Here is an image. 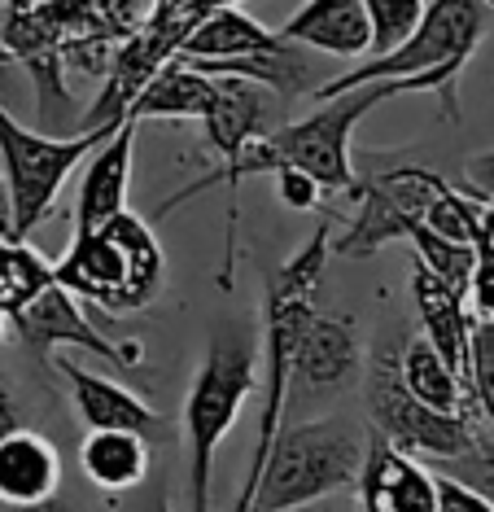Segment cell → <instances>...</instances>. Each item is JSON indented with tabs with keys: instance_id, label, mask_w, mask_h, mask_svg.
<instances>
[{
	"instance_id": "6da1fadb",
	"label": "cell",
	"mask_w": 494,
	"mask_h": 512,
	"mask_svg": "<svg viewBox=\"0 0 494 512\" xmlns=\"http://www.w3.org/2000/svg\"><path fill=\"white\" fill-rule=\"evenodd\" d=\"M368 451V421L355 412H328L298 425H280L258 473L250 512H289L315 499L355 491Z\"/></svg>"
},
{
	"instance_id": "7a4b0ae2",
	"label": "cell",
	"mask_w": 494,
	"mask_h": 512,
	"mask_svg": "<svg viewBox=\"0 0 494 512\" xmlns=\"http://www.w3.org/2000/svg\"><path fill=\"white\" fill-rule=\"evenodd\" d=\"M263 342L250 324H219L210 333L206 359L184 399V442H188V512H210V477L215 451L237 425L245 399L258 386Z\"/></svg>"
},
{
	"instance_id": "3957f363",
	"label": "cell",
	"mask_w": 494,
	"mask_h": 512,
	"mask_svg": "<svg viewBox=\"0 0 494 512\" xmlns=\"http://www.w3.org/2000/svg\"><path fill=\"white\" fill-rule=\"evenodd\" d=\"M490 27V5L486 0H425L416 31L398 44V49L381 57H363L350 71H341L333 79H324V88L315 92V101L350 92L372 79H433L438 97L446 101V114L460 119L455 106V79L468 66V57L477 53V44L486 40Z\"/></svg>"
},
{
	"instance_id": "277c9868",
	"label": "cell",
	"mask_w": 494,
	"mask_h": 512,
	"mask_svg": "<svg viewBox=\"0 0 494 512\" xmlns=\"http://www.w3.org/2000/svg\"><path fill=\"white\" fill-rule=\"evenodd\" d=\"M162 246L154 228L132 211L105 228L75 232L70 250L53 263V281L79 302H101L110 316H127L158 298L162 289Z\"/></svg>"
},
{
	"instance_id": "5b68a950",
	"label": "cell",
	"mask_w": 494,
	"mask_h": 512,
	"mask_svg": "<svg viewBox=\"0 0 494 512\" xmlns=\"http://www.w3.org/2000/svg\"><path fill=\"white\" fill-rule=\"evenodd\" d=\"M407 329H398L394 337L381 333L376 346L368 351L363 364V381H359V399H363V421L376 438H385L390 447L407 451V456L425 460V464H442L464 456L481 434V416L477 412H460L446 416L433 407L416 403L398 377V346H403Z\"/></svg>"
},
{
	"instance_id": "8992f818",
	"label": "cell",
	"mask_w": 494,
	"mask_h": 512,
	"mask_svg": "<svg viewBox=\"0 0 494 512\" xmlns=\"http://www.w3.org/2000/svg\"><path fill=\"white\" fill-rule=\"evenodd\" d=\"M403 92H438L433 79H372L350 92L315 101V110L298 123H280L267 141L276 154V171L293 167L320 184V193H350L355 189V158H350V136L363 114H372L385 101Z\"/></svg>"
},
{
	"instance_id": "52a82bcc",
	"label": "cell",
	"mask_w": 494,
	"mask_h": 512,
	"mask_svg": "<svg viewBox=\"0 0 494 512\" xmlns=\"http://www.w3.org/2000/svg\"><path fill=\"white\" fill-rule=\"evenodd\" d=\"M119 132V123L88 127L75 136H44L22 127L14 114L0 106V162H5V189H9V215H14V241H27L44 219L53 215V202L62 184L75 176V167L97 154V149Z\"/></svg>"
},
{
	"instance_id": "ba28073f",
	"label": "cell",
	"mask_w": 494,
	"mask_h": 512,
	"mask_svg": "<svg viewBox=\"0 0 494 512\" xmlns=\"http://www.w3.org/2000/svg\"><path fill=\"white\" fill-rule=\"evenodd\" d=\"M363 364H368V351H363L355 324L315 311L289 355L285 425L307 421V412L333 407L346 399L350 390H359Z\"/></svg>"
},
{
	"instance_id": "9c48e42d",
	"label": "cell",
	"mask_w": 494,
	"mask_h": 512,
	"mask_svg": "<svg viewBox=\"0 0 494 512\" xmlns=\"http://www.w3.org/2000/svg\"><path fill=\"white\" fill-rule=\"evenodd\" d=\"M442 189V176L429 167H381L372 176L355 171V189L350 197L359 202V215L350 219V228L333 241L337 254H355L368 259L385 246V241H403L407 224L425 219V206L433 202V193Z\"/></svg>"
},
{
	"instance_id": "30bf717a",
	"label": "cell",
	"mask_w": 494,
	"mask_h": 512,
	"mask_svg": "<svg viewBox=\"0 0 494 512\" xmlns=\"http://www.w3.org/2000/svg\"><path fill=\"white\" fill-rule=\"evenodd\" d=\"M9 329L18 333V342L27 346L31 355L88 351V355H97V359H105V364H114V368L140 364V346L136 342H114V337H105L97 324L84 316L79 298H70L57 281L44 289V294L35 298L27 311H18V316L9 320Z\"/></svg>"
},
{
	"instance_id": "8fae6325",
	"label": "cell",
	"mask_w": 494,
	"mask_h": 512,
	"mask_svg": "<svg viewBox=\"0 0 494 512\" xmlns=\"http://www.w3.org/2000/svg\"><path fill=\"white\" fill-rule=\"evenodd\" d=\"M355 504L359 512H438V473L368 429V451L355 477Z\"/></svg>"
},
{
	"instance_id": "7c38bea8",
	"label": "cell",
	"mask_w": 494,
	"mask_h": 512,
	"mask_svg": "<svg viewBox=\"0 0 494 512\" xmlns=\"http://www.w3.org/2000/svg\"><path fill=\"white\" fill-rule=\"evenodd\" d=\"M57 368L66 372V386H70V403H75V416L88 425V434H140L154 442L162 429H167V416H158L145 399H136L127 386L110 377H97V372L79 368L66 351H57Z\"/></svg>"
},
{
	"instance_id": "4fadbf2b",
	"label": "cell",
	"mask_w": 494,
	"mask_h": 512,
	"mask_svg": "<svg viewBox=\"0 0 494 512\" xmlns=\"http://www.w3.org/2000/svg\"><path fill=\"white\" fill-rule=\"evenodd\" d=\"M136 127L132 119L119 123V132L105 141L97 154L84 162V180L75 197V232L105 228L110 219L127 211V184H132V149H136Z\"/></svg>"
},
{
	"instance_id": "5bb4252c",
	"label": "cell",
	"mask_w": 494,
	"mask_h": 512,
	"mask_svg": "<svg viewBox=\"0 0 494 512\" xmlns=\"http://www.w3.org/2000/svg\"><path fill=\"white\" fill-rule=\"evenodd\" d=\"M411 307L420 316V337L442 355V364L455 377L468 381V342H473V311L468 298H460L455 289H446L438 276H429L420 263H411Z\"/></svg>"
},
{
	"instance_id": "9a60e30c",
	"label": "cell",
	"mask_w": 494,
	"mask_h": 512,
	"mask_svg": "<svg viewBox=\"0 0 494 512\" xmlns=\"http://www.w3.org/2000/svg\"><path fill=\"white\" fill-rule=\"evenodd\" d=\"M280 40L307 53H324L337 62H355L372 53V27L363 0H307V5L280 27Z\"/></svg>"
},
{
	"instance_id": "2e32d148",
	"label": "cell",
	"mask_w": 494,
	"mask_h": 512,
	"mask_svg": "<svg viewBox=\"0 0 494 512\" xmlns=\"http://www.w3.org/2000/svg\"><path fill=\"white\" fill-rule=\"evenodd\" d=\"M62 456L44 434L14 429L0 438V508H40L57 499Z\"/></svg>"
},
{
	"instance_id": "e0dca14e",
	"label": "cell",
	"mask_w": 494,
	"mask_h": 512,
	"mask_svg": "<svg viewBox=\"0 0 494 512\" xmlns=\"http://www.w3.org/2000/svg\"><path fill=\"white\" fill-rule=\"evenodd\" d=\"M280 44V31H272L267 22H258L250 9L241 5H223L210 9L188 27V36L175 49V62H232V57H250L267 53Z\"/></svg>"
},
{
	"instance_id": "ac0fdd59",
	"label": "cell",
	"mask_w": 494,
	"mask_h": 512,
	"mask_svg": "<svg viewBox=\"0 0 494 512\" xmlns=\"http://www.w3.org/2000/svg\"><path fill=\"white\" fill-rule=\"evenodd\" d=\"M79 469H84V477L97 491L119 499L149 482L154 447L140 434H110V429H101V434H88L79 442Z\"/></svg>"
},
{
	"instance_id": "d6986e66",
	"label": "cell",
	"mask_w": 494,
	"mask_h": 512,
	"mask_svg": "<svg viewBox=\"0 0 494 512\" xmlns=\"http://www.w3.org/2000/svg\"><path fill=\"white\" fill-rule=\"evenodd\" d=\"M210 106H215V75H202L184 62H171L140 88V97L132 101L127 119L145 123V119H175V123H202Z\"/></svg>"
},
{
	"instance_id": "ffe728a7",
	"label": "cell",
	"mask_w": 494,
	"mask_h": 512,
	"mask_svg": "<svg viewBox=\"0 0 494 512\" xmlns=\"http://www.w3.org/2000/svg\"><path fill=\"white\" fill-rule=\"evenodd\" d=\"M398 377H403L411 399L433 407V412H446V416L477 412L473 394H468V381L455 377V372L442 364V355L433 351L425 337H403V346H398Z\"/></svg>"
},
{
	"instance_id": "44dd1931",
	"label": "cell",
	"mask_w": 494,
	"mask_h": 512,
	"mask_svg": "<svg viewBox=\"0 0 494 512\" xmlns=\"http://www.w3.org/2000/svg\"><path fill=\"white\" fill-rule=\"evenodd\" d=\"M53 285V263L27 241H0V320H14L27 311L44 289Z\"/></svg>"
},
{
	"instance_id": "7402d4cb",
	"label": "cell",
	"mask_w": 494,
	"mask_h": 512,
	"mask_svg": "<svg viewBox=\"0 0 494 512\" xmlns=\"http://www.w3.org/2000/svg\"><path fill=\"white\" fill-rule=\"evenodd\" d=\"M403 241L416 250V263L425 267L429 276H438L446 289H455L460 298H468V276H473V246H460V241H446L438 232H429L425 224H407Z\"/></svg>"
},
{
	"instance_id": "603a6c76",
	"label": "cell",
	"mask_w": 494,
	"mask_h": 512,
	"mask_svg": "<svg viewBox=\"0 0 494 512\" xmlns=\"http://www.w3.org/2000/svg\"><path fill=\"white\" fill-rule=\"evenodd\" d=\"M363 14H368V27H372L368 57H381L416 31L420 14H425V0H363Z\"/></svg>"
},
{
	"instance_id": "cb8c5ba5",
	"label": "cell",
	"mask_w": 494,
	"mask_h": 512,
	"mask_svg": "<svg viewBox=\"0 0 494 512\" xmlns=\"http://www.w3.org/2000/svg\"><path fill=\"white\" fill-rule=\"evenodd\" d=\"M438 477H451V482H460L468 486L477 499H486V504L494 508V434L486 425H481V434L477 442L464 451V456H455V460H442V464H429Z\"/></svg>"
},
{
	"instance_id": "d4e9b609",
	"label": "cell",
	"mask_w": 494,
	"mask_h": 512,
	"mask_svg": "<svg viewBox=\"0 0 494 512\" xmlns=\"http://www.w3.org/2000/svg\"><path fill=\"white\" fill-rule=\"evenodd\" d=\"M468 307L477 320H494V246L486 237H473V276H468Z\"/></svg>"
},
{
	"instance_id": "484cf974",
	"label": "cell",
	"mask_w": 494,
	"mask_h": 512,
	"mask_svg": "<svg viewBox=\"0 0 494 512\" xmlns=\"http://www.w3.org/2000/svg\"><path fill=\"white\" fill-rule=\"evenodd\" d=\"M272 180L280 189V202H285L289 211H320V184L311 176H302V171H293V167H280Z\"/></svg>"
},
{
	"instance_id": "4316f807",
	"label": "cell",
	"mask_w": 494,
	"mask_h": 512,
	"mask_svg": "<svg viewBox=\"0 0 494 512\" xmlns=\"http://www.w3.org/2000/svg\"><path fill=\"white\" fill-rule=\"evenodd\" d=\"M438 512H494L486 499H477L468 486L451 482V477H438Z\"/></svg>"
},
{
	"instance_id": "83f0119b",
	"label": "cell",
	"mask_w": 494,
	"mask_h": 512,
	"mask_svg": "<svg viewBox=\"0 0 494 512\" xmlns=\"http://www.w3.org/2000/svg\"><path fill=\"white\" fill-rule=\"evenodd\" d=\"M119 512H171V495H167V482L149 473V482L132 491V499L119 508Z\"/></svg>"
},
{
	"instance_id": "f1b7e54d",
	"label": "cell",
	"mask_w": 494,
	"mask_h": 512,
	"mask_svg": "<svg viewBox=\"0 0 494 512\" xmlns=\"http://www.w3.org/2000/svg\"><path fill=\"white\" fill-rule=\"evenodd\" d=\"M14 429H27V425H22V403H18L14 377L0 368V438H9Z\"/></svg>"
},
{
	"instance_id": "f546056e",
	"label": "cell",
	"mask_w": 494,
	"mask_h": 512,
	"mask_svg": "<svg viewBox=\"0 0 494 512\" xmlns=\"http://www.w3.org/2000/svg\"><path fill=\"white\" fill-rule=\"evenodd\" d=\"M289 512H359V504H355V491H341V495L315 499V504H302V508H289Z\"/></svg>"
},
{
	"instance_id": "4dcf8cb0",
	"label": "cell",
	"mask_w": 494,
	"mask_h": 512,
	"mask_svg": "<svg viewBox=\"0 0 494 512\" xmlns=\"http://www.w3.org/2000/svg\"><path fill=\"white\" fill-rule=\"evenodd\" d=\"M477 224H481V237L494 246V193H481V211H477Z\"/></svg>"
},
{
	"instance_id": "1f68e13d",
	"label": "cell",
	"mask_w": 494,
	"mask_h": 512,
	"mask_svg": "<svg viewBox=\"0 0 494 512\" xmlns=\"http://www.w3.org/2000/svg\"><path fill=\"white\" fill-rule=\"evenodd\" d=\"M0 232L14 241V215H9V189H5V176H0Z\"/></svg>"
},
{
	"instance_id": "d6a6232c",
	"label": "cell",
	"mask_w": 494,
	"mask_h": 512,
	"mask_svg": "<svg viewBox=\"0 0 494 512\" xmlns=\"http://www.w3.org/2000/svg\"><path fill=\"white\" fill-rule=\"evenodd\" d=\"M193 0H154V14L149 18H171V14H180V9H188Z\"/></svg>"
},
{
	"instance_id": "836d02e7",
	"label": "cell",
	"mask_w": 494,
	"mask_h": 512,
	"mask_svg": "<svg viewBox=\"0 0 494 512\" xmlns=\"http://www.w3.org/2000/svg\"><path fill=\"white\" fill-rule=\"evenodd\" d=\"M5 512H75V508H66V504H57V499H49V504H40V508H5Z\"/></svg>"
},
{
	"instance_id": "e575fe53",
	"label": "cell",
	"mask_w": 494,
	"mask_h": 512,
	"mask_svg": "<svg viewBox=\"0 0 494 512\" xmlns=\"http://www.w3.org/2000/svg\"><path fill=\"white\" fill-rule=\"evenodd\" d=\"M5 62H14V57H9V49H5V40H0V66Z\"/></svg>"
},
{
	"instance_id": "d590c367",
	"label": "cell",
	"mask_w": 494,
	"mask_h": 512,
	"mask_svg": "<svg viewBox=\"0 0 494 512\" xmlns=\"http://www.w3.org/2000/svg\"><path fill=\"white\" fill-rule=\"evenodd\" d=\"M5 337H9V324H5V320H0V346H5Z\"/></svg>"
},
{
	"instance_id": "8d00e7d4",
	"label": "cell",
	"mask_w": 494,
	"mask_h": 512,
	"mask_svg": "<svg viewBox=\"0 0 494 512\" xmlns=\"http://www.w3.org/2000/svg\"><path fill=\"white\" fill-rule=\"evenodd\" d=\"M0 241H9V237H5V232H0Z\"/></svg>"
},
{
	"instance_id": "74e56055",
	"label": "cell",
	"mask_w": 494,
	"mask_h": 512,
	"mask_svg": "<svg viewBox=\"0 0 494 512\" xmlns=\"http://www.w3.org/2000/svg\"><path fill=\"white\" fill-rule=\"evenodd\" d=\"M486 5H494V0H486Z\"/></svg>"
}]
</instances>
